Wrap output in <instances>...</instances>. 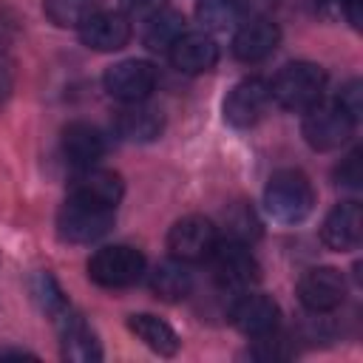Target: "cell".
<instances>
[{"mask_svg":"<svg viewBox=\"0 0 363 363\" xmlns=\"http://www.w3.org/2000/svg\"><path fill=\"white\" fill-rule=\"evenodd\" d=\"M326 91V71L315 62L298 60V62H286L269 82V96L295 113H303L306 108L318 105L323 99Z\"/></svg>","mask_w":363,"mask_h":363,"instance_id":"6da1fadb","label":"cell"},{"mask_svg":"<svg viewBox=\"0 0 363 363\" xmlns=\"http://www.w3.org/2000/svg\"><path fill=\"white\" fill-rule=\"evenodd\" d=\"M264 207L278 224H298L315 207L312 182L301 170H278L264 187Z\"/></svg>","mask_w":363,"mask_h":363,"instance_id":"7a4b0ae2","label":"cell"},{"mask_svg":"<svg viewBox=\"0 0 363 363\" xmlns=\"http://www.w3.org/2000/svg\"><path fill=\"white\" fill-rule=\"evenodd\" d=\"M113 207L94 204L79 196H68L57 213V233L71 244H91L113 227Z\"/></svg>","mask_w":363,"mask_h":363,"instance_id":"3957f363","label":"cell"},{"mask_svg":"<svg viewBox=\"0 0 363 363\" xmlns=\"http://www.w3.org/2000/svg\"><path fill=\"white\" fill-rule=\"evenodd\" d=\"M213 264V278L221 289L227 292H247L258 278H261V267L255 261V255L250 252V244L233 241V238H218L213 255L207 258Z\"/></svg>","mask_w":363,"mask_h":363,"instance_id":"277c9868","label":"cell"},{"mask_svg":"<svg viewBox=\"0 0 363 363\" xmlns=\"http://www.w3.org/2000/svg\"><path fill=\"white\" fill-rule=\"evenodd\" d=\"M88 275L94 284H99L105 289L130 286L145 275V255L136 247H125V244L102 247L91 255Z\"/></svg>","mask_w":363,"mask_h":363,"instance_id":"5b68a950","label":"cell"},{"mask_svg":"<svg viewBox=\"0 0 363 363\" xmlns=\"http://www.w3.org/2000/svg\"><path fill=\"white\" fill-rule=\"evenodd\" d=\"M303 139L315 150H335L354 133V119L337 102H318L303 111Z\"/></svg>","mask_w":363,"mask_h":363,"instance_id":"8992f818","label":"cell"},{"mask_svg":"<svg viewBox=\"0 0 363 363\" xmlns=\"http://www.w3.org/2000/svg\"><path fill=\"white\" fill-rule=\"evenodd\" d=\"M218 230L210 218L204 216H184L179 218L170 233H167V250L173 258L184 261V264H199L207 261L218 244Z\"/></svg>","mask_w":363,"mask_h":363,"instance_id":"52a82bcc","label":"cell"},{"mask_svg":"<svg viewBox=\"0 0 363 363\" xmlns=\"http://www.w3.org/2000/svg\"><path fill=\"white\" fill-rule=\"evenodd\" d=\"M105 91L119 102H145L156 88V68L147 60H122L102 77Z\"/></svg>","mask_w":363,"mask_h":363,"instance_id":"ba28073f","label":"cell"},{"mask_svg":"<svg viewBox=\"0 0 363 363\" xmlns=\"http://www.w3.org/2000/svg\"><path fill=\"white\" fill-rule=\"evenodd\" d=\"M346 298V281L335 267H312L298 281V301L315 315L337 309Z\"/></svg>","mask_w":363,"mask_h":363,"instance_id":"9c48e42d","label":"cell"},{"mask_svg":"<svg viewBox=\"0 0 363 363\" xmlns=\"http://www.w3.org/2000/svg\"><path fill=\"white\" fill-rule=\"evenodd\" d=\"M272 96H269V82L261 77H247L238 85H233V91L224 99V119L233 128H250L255 125L264 111L269 108Z\"/></svg>","mask_w":363,"mask_h":363,"instance_id":"30bf717a","label":"cell"},{"mask_svg":"<svg viewBox=\"0 0 363 363\" xmlns=\"http://www.w3.org/2000/svg\"><path fill=\"white\" fill-rule=\"evenodd\" d=\"M230 318H233V326H235L244 337L258 340V337H267V335L275 332L281 312H278V303H275L269 295H261V292H250V289H247V292H241V298L235 301Z\"/></svg>","mask_w":363,"mask_h":363,"instance_id":"8fae6325","label":"cell"},{"mask_svg":"<svg viewBox=\"0 0 363 363\" xmlns=\"http://www.w3.org/2000/svg\"><path fill=\"white\" fill-rule=\"evenodd\" d=\"M278 43H281L278 26L264 14H252L233 34V54L241 62H261L278 48Z\"/></svg>","mask_w":363,"mask_h":363,"instance_id":"7c38bea8","label":"cell"},{"mask_svg":"<svg viewBox=\"0 0 363 363\" xmlns=\"http://www.w3.org/2000/svg\"><path fill=\"white\" fill-rule=\"evenodd\" d=\"M360 235H363V210L357 201H340L323 218L320 238L329 250L349 252L360 244Z\"/></svg>","mask_w":363,"mask_h":363,"instance_id":"4fadbf2b","label":"cell"},{"mask_svg":"<svg viewBox=\"0 0 363 363\" xmlns=\"http://www.w3.org/2000/svg\"><path fill=\"white\" fill-rule=\"evenodd\" d=\"M167 57L173 62V68L184 71V74H204L216 65L218 60V45L210 34L204 31H184L170 48Z\"/></svg>","mask_w":363,"mask_h":363,"instance_id":"5bb4252c","label":"cell"},{"mask_svg":"<svg viewBox=\"0 0 363 363\" xmlns=\"http://www.w3.org/2000/svg\"><path fill=\"white\" fill-rule=\"evenodd\" d=\"M79 40L94 51H119L130 40V20L119 11H96L79 26Z\"/></svg>","mask_w":363,"mask_h":363,"instance_id":"9a60e30c","label":"cell"},{"mask_svg":"<svg viewBox=\"0 0 363 363\" xmlns=\"http://www.w3.org/2000/svg\"><path fill=\"white\" fill-rule=\"evenodd\" d=\"M113 128H116L119 139L145 145V142L159 139V133L164 130V116L159 108H150L145 102H128L125 108L116 111Z\"/></svg>","mask_w":363,"mask_h":363,"instance_id":"2e32d148","label":"cell"},{"mask_svg":"<svg viewBox=\"0 0 363 363\" xmlns=\"http://www.w3.org/2000/svg\"><path fill=\"white\" fill-rule=\"evenodd\" d=\"M122 193H125V184L119 179V173L113 170H102V167H79V173L71 179V193L68 196H79V199H88L94 204H102V207H113L122 201Z\"/></svg>","mask_w":363,"mask_h":363,"instance_id":"e0dca14e","label":"cell"},{"mask_svg":"<svg viewBox=\"0 0 363 363\" xmlns=\"http://www.w3.org/2000/svg\"><path fill=\"white\" fill-rule=\"evenodd\" d=\"M62 153L77 167H94L105 156V136L88 122H71L62 130Z\"/></svg>","mask_w":363,"mask_h":363,"instance_id":"ac0fdd59","label":"cell"},{"mask_svg":"<svg viewBox=\"0 0 363 363\" xmlns=\"http://www.w3.org/2000/svg\"><path fill=\"white\" fill-rule=\"evenodd\" d=\"M128 329L150 349V352H156V354H162V357H173L176 352H179V335H176V329L170 326V323H164L162 318H156V315H147V312H142V315H130L128 318Z\"/></svg>","mask_w":363,"mask_h":363,"instance_id":"d6986e66","label":"cell"},{"mask_svg":"<svg viewBox=\"0 0 363 363\" xmlns=\"http://www.w3.org/2000/svg\"><path fill=\"white\" fill-rule=\"evenodd\" d=\"M62 335V357L71 363H96L102 360V346L96 335L82 323V318L71 315L65 323H60Z\"/></svg>","mask_w":363,"mask_h":363,"instance_id":"ffe728a7","label":"cell"},{"mask_svg":"<svg viewBox=\"0 0 363 363\" xmlns=\"http://www.w3.org/2000/svg\"><path fill=\"white\" fill-rule=\"evenodd\" d=\"M150 289H153L162 301L176 303V301H182V298L190 295V289H193V275H190V269H187L184 261L170 258V261L156 264V269L150 272Z\"/></svg>","mask_w":363,"mask_h":363,"instance_id":"44dd1931","label":"cell"},{"mask_svg":"<svg viewBox=\"0 0 363 363\" xmlns=\"http://www.w3.org/2000/svg\"><path fill=\"white\" fill-rule=\"evenodd\" d=\"M184 17L176 9H159L156 14H150L145 20V31H142V43L153 51H167L182 34H184Z\"/></svg>","mask_w":363,"mask_h":363,"instance_id":"7402d4cb","label":"cell"},{"mask_svg":"<svg viewBox=\"0 0 363 363\" xmlns=\"http://www.w3.org/2000/svg\"><path fill=\"white\" fill-rule=\"evenodd\" d=\"M31 295H34V301L40 303V309L45 312V315H51V320L60 326V323H65L74 312H71V303L65 301V295H62V289H60V284L48 275V272H37L34 275V281H31Z\"/></svg>","mask_w":363,"mask_h":363,"instance_id":"603a6c76","label":"cell"},{"mask_svg":"<svg viewBox=\"0 0 363 363\" xmlns=\"http://www.w3.org/2000/svg\"><path fill=\"white\" fill-rule=\"evenodd\" d=\"M196 14L204 28L227 31L244 20V6H241V0H199Z\"/></svg>","mask_w":363,"mask_h":363,"instance_id":"cb8c5ba5","label":"cell"},{"mask_svg":"<svg viewBox=\"0 0 363 363\" xmlns=\"http://www.w3.org/2000/svg\"><path fill=\"white\" fill-rule=\"evenodd\" d=\"M43 11L60 28H79L99 9L96 0H43Z\"/></svg>","mask_w":363,"mask_h":363,"instance_id":"d4e9b609","label":"cell"},{"mask_svg":"<svg viewBox=\"0 0 363 363\" xmlns=\"http://www.w3.org/2000/svg\"><path fill=\"white\" fill-rule=\"evenodd\" d=\"M224 224H227V238L241 241V244H250V241H255L261 235V221H258L255 210L250 204H244V201H238V204H233L227 210Z\"/></svg>","mask_w":363,"mask_h":363,"instance_id":"484cf974","label":"cell"},{"mask_svg":"<svg viewBox=\"0 0 363 363\" xmlns=\"http://www.w3.org/2000/svg\"><path fill=\"white\" fill-rule=\"evenodd\" d=\"M360 94H363V85L357 82V79H352V82H346L343 88H340V94H337V105L357 122L360 119V108H363V102H360Z\"/></svg>","mask_w":363,"mask_h":363,"instance_id":"4316f807","label":"cell"},{"mask_svg":"<svg viewBox=\"0 0 363 363\" xmlns=\"http://www.w3.org/2000/svg\"><path fill=\"white\" fill-rule=\"evenodd\" d=\"M360 182H363V173H360V150H352V153L340 162V167H337V184L357 190Z\"/></svg>","mask_w":363,"mask_h":363,"instance_id":"83f0119b","label":"cell"},{"mask_svg":"<svg viewBox=\"0 0 363 363\" xmlns=\"http://www.w3.org/2000/svg\"><path fill=\"white\" fill-rule=\"evenodd\" d=\"M125 14L128 17H142L147 20L150 14H156L159 9H164V0H122Z\"/></svg>","mask_w":363,"mask_h":363,"instance_id":"f1b7e54d","label":"cell"},{"mask_svg":"<svg viewBox=\"0 0 363 363\" xmlns=\"http://www.w3.org/2000/svg\"><path fill=\"white\" fill-rule=\"evenodd\" d=\"M335 3H337V9L343 11V17H346L354 28L363 26V0H335Z\"/></svg>","mask_w":363,"mask_h":363,"instance_id":"f546056e","label":"cell"},{"mask_svg":"<svg viewBox=\"0 0 363 363\" xmlns=\"http://www.w3.org/2000/svg\"><path fill=\"white\" fill-rule=\"evenodd\" d=\"M241 6H244V14H264L267 17V11H272L275 6H278V0H241Z\"/></svg>","mask_w":363,"mask_h":363,"instance_id":"4dcf8cb0","label":"cell"},{"mask_svg":"<svg viewBox=\"0 0 363 363\" xmlns=\"http://www.w3.org/2000/svg\"><path fill=\"white\" fill-rule=\"evenodd\" d=\"M9 88H11V71H9V65L0 60V96H6Z\"/></svg>","mask_w":363,"mask_h":363,"instance_id":"1f68e13d","label":"cell"},{"mask_svg":"<svg viewBox=\"0 0 363 363\" xmlns=\"http://www.w3.org/2000/svg\"><path fill=\"white\" fill-rule=\"evenodd\" d=\"M3 357H31V352H26V349H0V360Z\"/></svg>","mask_w":363,"mask_h":363,"instance_id":"d6a6232c","label":"cell"}]
</instances>
